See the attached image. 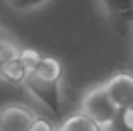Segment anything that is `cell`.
I'll list each match as a JSON object with an SVG mask.
<instances>
[{"label": "cell", "mask_w": 133, "mask_h": 131, "mask_svg": "<svg viewBox=\"0 0 133 131\" xmlns=\"http://www.w3.org/2000/svg\"><path fill=\"white\" fill-rule=\"evenodd\" d=\"M0 38H2V34H0Z\"/></svg>", "instance_id": "7c38bea8"}, {"label": "cell", "mask_w": 133, "mask_h": 131, "mask_svg": "<svg viewBox=\"0 0 133 131\" xmlns=\"http://www.w3.org/2000/svg\"><path fill=\"white\" fill-rule=\"evenodd\" d=\"M49 2L50 0H6V4L16 12H32V10L42 8Z\"/></svg>", "instance_id": "9c48e42d"}, {"label": "cell", "mask_w": 133, "mask_h": 131, "mask_svg": "<svg viewBox=\"0 0 133 131\" xmlns=\"http://www.w3.org/2000/svg\"><path fill=\"white\" fill-rule=\"evenodd\" d=\"M28 131H57V129L52 127V123H50V121H46V119L38 117V119H36V123H34Z\"/></svg>", "instance_id": "30bf717a"}, {"label": "cell", "mask_w": 133, "mask_h": 131, "mask_svg": "<svg viewBox=\"0 0 133 131\" xmlns=\"http://www.w3.org/2000/svg\"><path fill=\"white\" fill-rule=\"evenodd\" d=\"M63 81H49V79H38L34 75H28L24 79V85L28 93L32 95L41 105L46 107V111L55 117H63Z\"/></svg>", "instance_id": "7a4b0ae2"}, {"label": "cell", "mask_w": 133, "mask_h": 131, "mask_svg": "<svg viewBox=\"0 0 133 131\" xmlns=\"http://www.w3.org/2000/svg\"><path fill=\"white\" fill-rule=\"evenodd\" d=\"M111 127L119 131H133V105H127L123 109H117L115 121Z\"/></svg>", "instance_id": "ba28073f"}, {"label": "cell", "mask_w": 133, "mask_h": 131, "mask_svg": "<svg viewBox=\"0 0 133 131\" xmlns=\"http://www.w3.org/2000/svg\"><path fill=\"white\" fill-rule=\"evenodd\" d=\"M38 119L28 105L8 103L0 107V131H28Z\"/></svg>", "instance_id": "3957f363"}, {"label": "cell", "mask_w": 133, "mask_h": 131, "mask_svg": "<svg viewBox=\"0 0 133 131\" xmlns=\"http://www.w3.org/2000/svg\"><path fill=\"white\" fill-rule=\"evenodd\" d=\"M28 75H34L38 79H49V81H63V65L55 57H42L41 55Z\"/></svg>", "instance_id": "8992f818"}, {"label": "cell", "mask_w": 133, "mask_h": 131, "mask_svg": "<svg viewBox=\"0 0 133 131\" xmlns=\"http://www.w3.org/2000/svg\"><path fill=\"white\" fill-rule=\"evenodd\" d=\"M57 131H103V129L81 111V113H75V115H71L69 119H65L63 125Z\"/></svg>", "instance_id": "52a82bcc"}, {"label": "cell", "mask_w": 133, "mask_h": 131, "mask_svg": "<svg viewBox=\"0 0 133 131\" xmlns=\"http://www.w3.org/2000/svg\"><path fill=\"white\" fill-rule=\"evenodd\" d=\"M103 85H105L109 97L115 103L117 109L133 105V75L131 73H117Z\"/></svg>", "instance_id": "277c9868"}, {"label": "cell", "mask_w": 133, "mask_h": 131, "mask_svg": "<svg viewBox=\"0 0 133 131\" xmlns=\"http://www.w3.org/2000/svg\"><path fill=\"white\" fill-rule=\"evenodd\" d=\"M81 111H83L89 119H93L101 129H107V127H111L113 121H115L117 107H115V103L111 101L105 85H97V87H93L91 91H87V95L83 97Z\"/></svg>", "instance_id": "6da1fadb"}, {"label": "cell", "mask_w": 133, "mask_h": 131, "mask_svg": "<svg viewBox=\"0 0 133 131\" xmlns=\"http://www.w3.org/2000/svg\"><path fill=\"white\" fill-rule=\"evenodd\" d=\"M99 4L121 32L133 28V0H99Z\"/></svg>", "instance_id": "5b68a950"}, {"label": "cell", "mask_w": 133, "mask_h": 131, "mask_svg": "<svg viewBox=\"0 0 133 131\" xmlns=\"http://www.w3.org/2000/svg\"><path fill=\"white\" fill-rule=\"evenodd\" d=\"M103 131H119V129H115V127H107V129H103Z\"/></svg>", "instance_id": "8fae6325"}]
</instances>
